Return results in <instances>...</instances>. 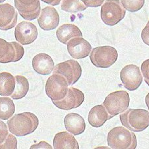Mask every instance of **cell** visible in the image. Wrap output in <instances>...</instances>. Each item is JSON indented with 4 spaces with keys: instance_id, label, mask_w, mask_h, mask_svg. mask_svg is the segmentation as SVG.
<instances>
[{
    "instance_id": "cell-1",
    "label": "cell",
    "mask_w": 149,
    "mask_h": 149,
    "mask_svg": "<svg viewBox=\"0 0 149 149\" xmlns=\"http://www.w3.org/2000/svg\"><path fill=\"white\" fill-rule=\"evenodd\" d=\"M39 121L31 112L17 114L7 121L9 132L17 137H24L32 133L38 127Z\"/></svg>"
},
{
    "instance_id": "cell-2",
    "label": "cell",
    "mask_w": 149,
    "mask_h": 149,
    "mask_svg": "<svg viewBox=\"0 0 149 149\" xmlns=\"http://www.w3.org/2000/svg\"><path fill=\"white\" fill-rule=\"evenodd\" d=\"M107 143L113 149H135L137 145L135 133L122 126L115 127L110 131Z\"/></svg>"
},
{
    "instance_id": "cell-3",
    "label": "cell",
    "mask_w": 149,
    "mask_h": 149,
    "mask_svg": "<svg viewBox=\"0 0 149 149\" xmlns=\"http://www.w3.org/2000/svg\"><path fill=\"white\" fill-rule=\"evenodd\" d=\"M122 125L133 132H140L149 126V112L145 109H129L121 113Z\"/></svg>"
},
{
    "instance_id": "cell-4",
    "label": "cell",
    "mask_w": 149,
    "mask_h": 149,
    "mask_svg": "<svg viewBox=\"0 0 149 149\" xmlns=\"http://www.w3.org/2000/svg\"><path fill=\"white\" fill-rule=\"evenodd\" d=\"M125 9L119 0H106L101 7V19L105 24L113 26L124 19Z\"/></svg>"
},
{
    "instance_id": "cell-5",
    "label": "cell",
    "mask_w": 149,
    "mask_h": 149,
    "mask_svg": "<svg viewBox=\"0 0 149 149\" xmlns=\"http://www.w3.org/2000/svg\"><path fill=\"white\" fill-rule=\"evenodd\" d=\"M129 95L125 91L112 92L108 95L103 102L108 112L113 118L126 110L129 105Z\"/></svg>"
},
{
    "instance_id": "cell-6",
    "label": "cell",
    "mask_w": 149,
    "mask_h": 149,
    "mask_svg": "<svg viewBox=\"0 0 149 149\" xmlns=\"http://www.w3.org/2000/svg\"><path fill=\"white\" fill-rule=\"evenodd\" d=\"M118 53L111 46H100L94 48L90 55L92 65L98 68H107L116 62Z\"/></svg>"
},
{
    "instance_id": "cell-7",
    "label": "cell",
    "mask_w": 149,
    "mask_h": 149,
    "mask_svg": "<svg viewBox=\"0 0 149 149\" xmlns=\"http://www.w3.org/2000/svg\"><path fill=\"white\" fill-rule=\"evenodd\" d=\"M68 82L59 74H53L46 84V93L52 101H59L65 98L68 91Z\"/></svg>"
},
{
    "instance_id": "cell-8",
    "label": "cell",
    "mask_w": 149,
    "mask_h": 149,
    "mask_svg": "<svg viewBox=\"0 0 149 149\" xmlns=\"http://www.w3.org/2000/svg\"><path fill=\"white\" fill-rule=\"evenodd\" d=\"M24 53V48L19 43H9L0 38V63H16L23 57Z\"/></svg>"
},
{
    "instance_id": "cell-9",
    "label": "cell",
    "mask_w": 149,
    "mask_h": 149,
    "mask_svg": "<svg viewBox=\"0 0 149 149\" xmlns=\"http://www.w3.org/2000/svg\"><path fill=\"white\" fill-rule=\"evenodd\" d=\"M53 74L62 75L67 79L69 86H72L81 78L82 68L77 61L70 59L54 66Z\"/></svg>"
},
{
    "instance_id": "cell-10",
    "label": "cell",
    "mask_w": 149,
    "mask_h": 149,
    "mask_svg": "<svg viewBox=\"0 0 149 149\" xmlns=\"http://www.w3.org/2000/svg\"><path fill=\"white\" fill-rule=\"evenodd\" d=\"M120 78L123 86L129 91L137 89L143 81L140 68L135 65H129L123 68L120 72Z\"/></svg>"
},
{
    "instance_id": "cell-11",
    "label": "cell",
    "mask_w": 149,
    "mask_h": 149,
    "mask_svg": "<svg viewBox=\"0 0 149 149\" xmlns=\"http://www.w3.org/2000/svg\"><path fill=\"white\" fill-rule=\"evenodd\" d=\"M84 101V95L81 90L69 87L65 98L59 101H52L53 104L61 110H70L80 107Z\"/></svg>"
},
{
    "instance_id": "cell-12",
    "label": "cell",
    "mask_w": 149,
    "mask_h": 149,
    "mask_svg": "<svg viewBox=\"0 0 149 149\" xmlns=\"http://www.w3.org/2000/svg\"><path fill=\"white\" fill-rule=\"evenodd\" d=\"M15 36L22 45H29L34 42L38 37V30L33 23L22 21L18 24L15 30Z\"/></svg>"
},
{
    "instance_id": "cell-13",
    "label": "cell",
    "mask_w": 149,
    "mask_h": 149,
    "mask_svg": "<svg viewBox=\"0 0 149 149\" xmlns=\"http://www.w3.org/2000/svg\"><path fill=\"white\" fill-rule=\"evenodd\" d=\"M15 6L26 20H33L39 17L41 9L39 0H15Z\"/></svg>"
},
{
    "instance_id": "cell-14",
    "label": "cell",
    "mask_w": 149,
    "mask_h": 149,
    "mask_svg": "<svg viewBox=\"0 0 149 149\" xmlns=\"http://www.w3.org/2000/svg\"><path fill=\"white\" fill-rule=\"evenodd\" d=\"M67 45L69 55L76 59L86 58L92 50L91 45L82 37L72 38L67 43Z\"/></svg>"
},
{
    "instance_id": "cell-15",
    "label": "cell",
    "mask_w": 149,
    "mask_h": 149,
    "mask_svg": "<svg viewBox=\"0 0 149 149\" xmlns=\"http://www.w3.org/2000/svg\"><path fill=\"white\" fill-rule=\"evenodd\" d=\"M38 22L42 30L50 31L55 29L59 25L60 16L54 7L48 6L42 10Z\"/></svg>"
},
{
    "instance_id": "cell-16",
    "label": "cell",
    "mask_w": 149,
    "mask_h": 149,
    "mask_svg": "<svg viewBox=\"0 0 149 149\" xmlns=\"http://www.w3.org/2000/svg\"><path fill=\"white\" fill-rule=\"evenodd\" d=\"M17 22V12L9 3L0 5V30L7 31L14 28Z\"/></svg>"
},
{
    "instance_id": "cell-17",
    "label": "cell",
    "mask_w": 149,
    "mask_h": 149,
    "mask_svg": "<svg viewBox=\"0 0 149 149\" xmlns=\"http://www.w3.org/2000/svg\"><path fill=\"white\" fill-rule=\"evenodd\" d=\"M32 67L37 73L41 75H48L54 69V63L50 55L39 53L32 59Z\"/></svg>"
},
{
    "instance_id": "cell-18",
    "label": "cell",
    "mask_w": 149,
    "mask_h": 149,
    "mask_svg": "<svg viewBox=\"0 0 149 149\" xmlns=\"http://www.w3.org/2000/svg\"><path fill=\"white\" fill-rule=\"evenodd\" d=\"M64 124L68 132L73 135H79L85 131L86 124L84 118L76 113H69L65 117Z\"/></svg>"
},
{
    "instance_id": "cell-19",
    "label": "cell",
    "mask_w": 149,
    "mask_h": 149,
    "mask_svg": "<svg viewBox=\"0 0 149 149\" xmlns=\"http://www.w3.org/2000/svg\"><path fill=\"white\" fill-rule=\"evenodd\" d=\"M112 118L104 105L100 104L94 106L90 110L88 121L90 125L92 127H100Z\"/></svg>"
},
{
    "instance_id": "cell-20",
    "label": "cell",
    "mask_w": 149,
    "mask_h": 149,
    "mask_svg": "<svg viewBox=\"0 0 149 149\" xmlns=\"http://www.w3.org/2000/svg\"><path fill=\"white\" fill-rule=\"evenodd\" d=\"M55 149H79L78 142L74 136L67 132H60L55 135L53 141Z\"/></svg>"
},
{
    "instance_id": "cell-21",
    "label": "cell",
    "mask_w": 149,
    "mask_h": 149,
    "mask_svg": "<svg viewBox=\"0 0 149 149\" xmlns=\"http://www.w3.org/2000/svg\"><path fill=\"white\" fill-rule=\"evenodd\" d=\"M56 36L58 40L63 44H67L72 38L82 37L83 34L77 26L71 24L61 25L56 31Z\"/></svg>"
},
{
    "instance_id": "cell-22",
    "label": "cell",
    "mask_w": 149,
    "mask_h": 149,
    "mask_svg": "<svg viewBox=\"0 0 149 149\" xmlns=\"http://www.w3.org/2000/svg\"><path fill=\"white\" fill-rule=\"evenodd\" d=\"M16 79L9 72L0 73V95L11 96L13 93Z\"/></svg>"
},
{
    "instance_id": "cell-23",
    "label": "cell",
    "mask_w": 149,
    "mask_h": 149,
    "mask_svg": "<svg viewBox=\"0 0 149 149\" xmlns=\"http://www.w3.org/2000/svg\"><path fill=\"white\" fill-rule=\"evenodd\" d=\"M15 79H16V86L11 97L15 100L21 99L27 95L29 90V81L25 76L20 75L15 76Z\"/></svg>"
},
{
    "instance_id": "cell-24",
    "label": "cell",
    "mask_w": 149,
    "mask_h": 149,
    "mask_svg": "<svg viewBox=\"0 0 149 149\" xmlns=\"http://www.w3.org/2000/svg\"><path fill=\"white\" fill-rule=\"evenodd\" d=\"M15 112V106L13 100L8 97H0V120H9Z\"/></svg>"
},
{
    "instance_id": "cell-25",
    "label": "cell",
    "mask_w": 149,
    "mask_h": 149,
    "mask_svg": "<svg viewBox=\"0 0 149 149\" xmlns=\"http://www.w3.org/2000/svg\"><path fill=\"white\" fill-rule=\"evenodd\" d=\"M86 6L81 0H63L61 9L69 13H78L86 10Z\"/></svg>"
},
{
    "instance_id": "cell-26",
    "label": "cell",
    "mask_w": 149,
    "mask_h": 149,
    "mask_svg": "<svg viewBox=\"0 0 149 149\" xmlns=\"http://www.w3.org/2000/svg\"><path fill=\"white\" fill-rule=\"evenodd\" d=\"M145 0H121L123 7L129 12H137L145 5Z\"/></svg>"
},
{
    "instance_id": "cell-27",
    "label": "cell",
    "mask_w": 149,
    "mask_h": 149,
    "mask_svg": "<svg viewBox=\"0 0 149 149\" xmlns=\"http://www.w3.org/2000/svg\"><path fill=\"white\" fill-rule=\"evenodd\" d=\"M17 148V139L12 134H9L7 137L6 141L0 145V149H16Z\"/></svg>"
},
{
    "instance_id": "cell-28",
    "label": "cell",
    "mask_w": 149,
    "mask_h": 149,
    "mask_svg": "<svg viewBox=\"0 0 149 149\" xmlns=\"http://www.w3.org/2000/svg\"><path fill=\"white\" fill-rule=\"evenodd\" d=\"M141 72H142L145 81L149 86V59L144 61L141 65Z\"/></svg>"
},
{
    "instance_id": "cell-29",
    "label": "cell",
    "mask_w": 149,
    "mask_h": 149,
    "mask_svg": "<svg viewBox=\"0 0 149 149\" xmlns=\"http://www.w3.org/2000/svg\"><path fill=\"white\" fill-rule=\"evenodd\" d=\"M9 135V130L7 125L0 120V145L6 141Z\"/></svg>"
},
{
    "instance_id": "cell-30",
    "label": "cell",
    "mask_w": 149,
    "mask_h": 149,
    "mask_svg": "<svg viewBox=\"0 0 149 149\" xmlns=\"http://www.w3.org/2000/svg\"><path fill=\"white\" fill-rule=\"evenodd\" d=\"M87 7H97L103 4L104 0H81Z\"/></svg>"
},
{
    "instance_id": "cell-31",
    "label": "cell",
    "mask_w": 149,
    "mask_h": 149,
    "mask_svg": "<svg viewBox=\"0 0 149 149\" xmlns=\"http://www.w3.org/2000/svg\"><path fill=\"white\" fill-rule=\"evenodd\" d=\"M141 38L143 42L149 46V20L145 28L143 30L141 33Z\"/></svg>"
},
{
    "instance_id": "cell-32",
    "label": "cell",
    "mask_w": 149,
    "mask_h": 149,
    "mask_svg": "<svg viewBox=\"0 0 149 149\" xmlns=\"http://www.w3.org/2000/svg\"><path fill=\"white\" fill-rule=\"evenodd\" d=\"M30 148H52V147L45 141H41L38 144L30 146Z\"/></svg>"
},
{
    "instance_id": "cell-33",
    "label": "cell",
    "mask_w": 149,
    "mask_h": 149,
    "mask_svg": "<svg viewBox=\"0 0 149 149\" xmlns=\"http://www.w3.org/2000/svg\"><path fill=\"white\" fill-rule=\"evenodd\" d=\"M41 1L52 6H55L60 4L61 0H41Z\"/></svg>"
},
{
    "instance_id": "cell-34",
    "label": "cell",
    "mask_w": 149,
    "mask_h": 149,
    "mask_svg": "<svg viewBox=\"0 0 149 149\" xmlns=\"http://www.w3.org/2000/svg\"><path fill=\"white\" fill-rule=\"evenodd\" d=\"M145 102H146V106H147L148 109L149 110V92H148V93L147 94V95H146V98H145Z\"/></svg>"
},
{
    "instance_id": "cell-35",
    "label": "cell",
    "mask_w": 149,
    "mask_h": 149,
    "mask_svg": "<svg viewBox=\"0 0 149 149\" xmlns=\"http://www.w3.org/2000/svg\"><path fill=\"white\" fill-rule=\"evenodd\" d=\"M6 1V0H0V3H2V2H4Z\"/></svg>"
}]
</instances>
